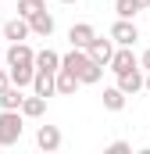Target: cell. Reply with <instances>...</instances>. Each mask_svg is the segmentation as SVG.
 <instances>
[{"label": "cell", "mask_w": 150, "mask_h": 154, "mask_svg": "<svg viewBox=\"0 0 150 154\" xmlns=\"http://www.w3.org/2000/svg\"><path fill=\"white\" fill-rule=\"evenodd\" d=\"M22 129H25L22 111H0V147H14L22 140Z\"/></svg>", "instance_id": "6da1fadb"}, {"label": "cell", "mask_w": 150, "mask_h": 154, "mask_svg": "<svg viewBox=\"0 0 150 154\" xmlns=\"http://www.w3.org/2000/svg\"><path fill=\"white\" fill-rule=\"evenodd\" d=\"M32 93H39V97H54V93H57V72L36 68V79H32Z\"/></svg>", "instance_id": "9c48e42d"}, {"label": "cell", "mask_w": 150, "mask_h": 154, "mask_svg": "<svg viewBox=\"0 0 150 154\" xmlns=\"http://www.w3.org/2000/svg\"><path fill=\"white\" fill-rule=\"evenodd\" d=\"M118 86L125 90V97H136L140 90H147V72H143V65L132 68V72H122V75H118Z\"/></svg>", "instance_id": "8992f818"}, {"label": "cell", "mask_w": 150, "mask_h": 154, "mask_svg": "<svg viewBox=\"0 0 150 154\" xmlns=\"http://www.w3.org/2000/svg\"><path fill=\"white\" fill-rule=\"evenodd\" d=\"M29 32H32V25H29V18H25V14H18V18L4 22V39H7V43H22Z\"/></svg>", "instance_id": "ba28073f"}, {"label": "cell", "mask_w": 150, "mask_h": 154, "mask_svg": "<svg viewBox=\"0 0 150 154\" xmlns=\"http://www.w3.org/2000/svg\"><path fill=\"white\" fill-rule=\"evenodd\" d=\"M140 65H143V72H150V47L143 50V57H140Z\"/></svg>", "instance_id": "603a6c76"}, {"label": "cell", "mask_w": 150, "mask_h": 154, "mask_svg": "<svg viewBox=\"0 0 150 154\" xmlns=\"http://www.w3.org/2000/svg\"><path fill=\"white\" fill-rule=\"evenodd\" d=\"M82 86V79L75 75V72H68V68H57V93H75Z\"/></svg>", "instance_id": "9a60e30c"}, {"label": "cell", "mask_w": 150, "mask_h": 154, "mask_svg": "<svg viewBox=\"0 0 150 154\" xmlns=\"http://www.w3.org/2000/svg\"><path fill=\"white\" fill-rule=\"evenodd\" d=\"M39 11H46V0H18V14H25V18H32Z\"/></svg>", "instance_id": "ffe728a7"}, {"label": "cell", "mask_w": 150, "mask_h": 154, "mask_svg": "<svg viewBox=\"0 0 150 154\" xmlns=\"http://www.w3.org/2000/svg\"><path fill=\"white\" fill-rule=\"evenodd\" d=\"M68 39H72V47H82V50H86V47L97 39V29H93L89 22H75L72 29H68Z\"/></svg>", "instance_id": "8fae6325"}, {"label": "cell", "mask_w": 150, "mask_h": 154, "mask_svg": "<svg viewBox=\"0 0 150 154\" xmlns=\"http://www.w3.org/2000/svg\"><path fill=\"white\" fill-rule=\"evenodd\" d=\"M29 25H32L36 36H50V32H54V14H50V11H39V14L29 18Z\"/></svg>", "instance_id": "5bb4252c"}, {"label": "cell", "mask_w": 150, "mask_h": 154, "mask_svg": "<svg viewBox=\"0 0 150 154\" xmlns=\"http://www.w3.org/2000/svg\"><path fill=\"white\" fill-rule=\"evenodd\" d=\"M107 151H114V154H125V151H129V143H125V140H114Z\"/></svg>", "instance_id": "44dd1931"}, {"label": "cell", "mask_w": 150, "mask_h": 154, "mask_svg": "<svg viewBox=\"0 0 150 154\" xmlns=\"http://www.w3.org/2000/svg\"><path fill=\"white\" fill-rule=\"evenodd\" d=\"M104 108H107V111H122V108H125V90H122V86H107V90H104Z\"/></svg>", "instance_id": "2e32d148"}, {"label": "cell", "mask_w": 150, "mask_h": 154, "mask_svg": "<svg viewBox=\"0 0 150 154\" xmlns=\"http://www.w3.org/2000/svg\"><path fill=\"white\" fill-rule=\"evenodd\" d=\"M132 68H140V57L132 54V47H118L114 57H111V72L122 75V72H132Z\"/></svg>", "instance_id": "52a82bcc"}, {"label": "cell", "mask_w": 150, "mask_h": 154, "mask_svg": "<svg viewBox=\"0 0 150 154\" xmlns=\"http://www.w3.org/2000/svg\"><path fill=\"white\" fill-rule=\"evenodd\" d=\"M61 68H68V72H75V75L82 79L89 68H93V57H89V50H82V47H72V50L61 57Z\"/></svg>", "instance_id": "7a4b0ae2"}, {"label": "cell", "mask_w": 150, "mask_h": 154, "mask_svg": "<svg viewBox=\"0 0 150 154\" xmlns=\"http://www.w3.org/2000/svg\"><path fill=\"white\" fill-rule=\"evenodd\" d=\"M147 11H150V7H147Z\"/></svg>", "instance_id": "4316f807"}, {"label": "cell", "mask_w": 150, "mask_h": 154, "mask_svg": "<svg viewBox=\"0 0 150 154\" xmlns=\"http://www.w3.org/2000/svg\"><path fill=\"white\" fill-rule=\"evenodd\" d=\"M140 4H143V7H150V0H140Z\"/></svg>", "instance_id": "484cf974"}, {"label": "cell", "mask_w": 150, "mask_h": 154, "mask_svg": "<svg viewBox=\"0 0 150 154\" xmlns=\"http://www.w3.org/2000/svg\"><path fill=\"white\" fill-rule=\"evenodd\" d=\"M7 86H14V82H11V72H0V93H4Z\"/></svg>", "instance_id": "7402d4cb"}, {"label": "cell", "mask_w": 150, "mask_h": 154, "mask_svg": "<svg viewBox=\"0 0 150 154\" xmlns=\"http://www.w3.org/2000/svg\"><path fill=\"white\" fill-rule=\"evenodd\" d=\"M61 4H79V0H61Z\"/></svg>", "instance_id": "d4e9b609"}, {"label": "cell", "mask_w": 150, "mask_h": 154, "mask_svg": "<svg viewBox=\"0 0 150 154\" xmlns=\"http://www.w3.org/2000/svg\"><path fill=\"white\" fill-rule=\"evenodd\" d=\"M111 39L118 43V47H132L136 39H140V29H136V22L132 18H118L111 25Z\"/></svg>", "instance_id": "3957f363"}, {"label": "cell", "mask_w": 150, "mask_h": 154, "mask_svg": "<svg viewBox=\"0 0 150 154\" xmlns=\"http://www.w3.org/2000/svg\"><path fill=\"white\" fill-rule=\"evenodd\" d=\"M140 11H147L140 0H114V14H118V18H136Z\"/></svg>", "instance_id": "ac0fdd59"}, {"label": "cell", "mask_w": 150, "mask_h": 154, "mask_svg": "<svg viewBox=\"0 0 150 154\" xmlns=\"http://www.w3.org/2000/svg\"><path fill=\"white\" fill-rule=\"evenodd\" d=\"M7 72H11V82H14V86H32L36 65H29V68H7Z\"/></svg>", "instance_id": "d6986e66"}, {"label": "cell", "mask_w": 150, "mask_h": 154, "mask_svg": "<svg viewBox=\"0 0 150 154\" xmlns=\"http://www.w3.org/2000/svg\"><path fill=\"white\" fill-rule=\"evenodd\" d=\"M43 111H46V97L32 93V97L22 100V115H25V118H43Z\"/></svg>", "instance_id": "4fadbf2b"}, {"label": "cell", "mask_w": 150, "mask_h": 154, "mask_svg": "<svg viewBox=\"0 0 150 154\" xmlns=\"http://www.w3.org/2000/svg\"><path fill=\"white\" fill-rule=\"evenodd\" d=\"M36 68L57 72V68H61V54H57V50H50V47H46V50H39V54H36Z\"/></svg>", "instance_id": "e0dca14e"}, {"label": "cell", "mask_w": 150, "mask_h": 154, "mask_svg": "<svg viewBox=\"0 0 150 154\" xmlns=\"http://www.w3.org/2000/svg\"><path fill=\"white\" fill-rule=\"evenodd\" d=\"M147 93H150V72H147Z\"/></svg>", "instance_id": "cb8c5ba5"}, {"label": "cell", "mask_w": 150, "mask_h": 154, "mask_svg": "<svg viewBox=\"0 0 150 154\" xmlns=\"http://www.w3.org/2000/svg\"><path fill=\"white\" fill-rule=\"evenodd\" d=\"M29 65H36L32 47H25V43H7V68H29Z\"/></svg>", "instance_id": "277c9868"}, {"label": "cell", "mask_w": 150, "mask_h": 154, "mask_svg": "<svg viewBox=\"0 0 150 154\" xmlns=\"http://www.w3.org/2000/svg\"><path fill=\"white\" fill-rule=\"evenodd\" d=\"M86 50H89V57H93V61H100V65H111V57H114V50H118V43H114L111 32H107V39H104V36H97L89 47H86Z\"/></svg>", "instance_id": "5b68a950"}, {"label": "cell", "mask_w": 150, "mask_h": 154, "mask_svg": "<svg viewBox=\"0 0 150 154\" xmlns=\"http://www.w3.org/2000/svg\"><path fill=\"white\" fill-rule=\"evenodd\" d=\"M36 147L39 151H57V147H61V129H57V125H39L36 129Z\"/></svg>", "instance_id": "30bf717a"}, {"label": "cell", "mask_w": 150, "mask_h": 154, "mask_svg": "<svg viewBox=\"0 0 150 154\" xmlns=\"http://www.w3.org/2000/svg\"><path fill=\"white\" fill-rule=\"evenodd\" d=\"M22 86H7L4 93H0V111H22Z\"/></svg>", "instance_id": "7c38bea8"}]
</instances>
